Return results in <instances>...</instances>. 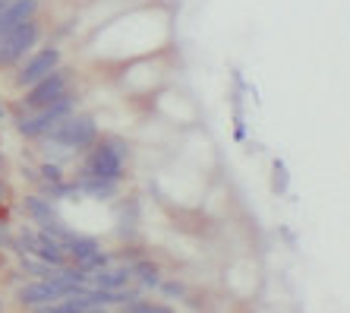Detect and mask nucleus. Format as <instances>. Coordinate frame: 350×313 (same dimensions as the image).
I'll return each mask as SVG.
<instances>
[{"instance_id":"nucleus-1","label":"nucleus","mask_w":350,"mask_h":313,"mask_svg":"<svg viewBox=\"0 0 350 313\" xmlns=\"http://www.w3.org/2000/svg\"><path fill=\"white\" fill-rule=\"evenodd\" d=\"M126 165H130V142L123 140V136H117V133H105L82 155L76 174H92V177H105V181L123 184Z\"/></svg>"},{"instance_id":"nucleus-2","label":"nucleus","mask_w":350,"mask_h":313,"mask_svg":"<svg viewBox=\"0 0 350 313\" xmlns=\"http://www.w3.org/2000/svg\"><path fill=\"white\" fill-rule=\"evenodd\" d=\"M44 38V19H29L25 25L13 29L10 35L0 38V70H16L29 54H35Z\"/></svg>"},{"instance_id":"nucleus-3","label":"nucleus","mask_w":350,"mask_h":313,"mask_svg":"<svg viewBox=\"0 0 350 313\" xmlns=\"http://www.w3.org/2000/svg\"><path fill=\"white\" fill-rule=\"evenodd\" d=\"M76 86V73H73V66H60L57 73H51L48 79H41L38 86H32V89H25L19 92V99H16V108H23V111H41V108H51L54 101H60L64 95H70V92Z\"/></svg>"},{"instance_id":"nucleus-4","label":"nucleus","mask_w":350,"mask_h":313,"mask_svg":"<svg viewBox=\"0 0 350 313\" xmlns=\"http://www.w3.org/2000/svg\"><path fill=\"white\" fill-rule=\"evenodd\" d=\"M98 136H101V127H98L95 114H89V111H76L73 117L60 121L57 130L51 133V136H44V140L60 142V146L70 149L73 155H85V152L98 142Z\"/></svg>"},{"instance_id":"nucleus-5","label":"nucleus","mask_w":350,"mask_h":313,"mask_svg":"<svg viewBox=\"0 0 350 313\" xmlns=\"http://www.w3.org/2000/svg\"><path fill=\"white\" fill-rule=\"evenodd\" d=\"M60 66H64V48H57V45H44V48H38L35 54H29V58L13 70V86H16L19 92L32 89V86H38L41 79H48L51 73H57Z\"/></svg>"},{"instance_id":"nucleus-6","label":"nucleus","mask_w":350,"mask_h":313,"mask_svg":"<svg viewBox=\"0 0 350 313\" xmlns=\"http://www.w3.org/2000/svg\"><path fill=\"white\" fill-rule=\"evenodd\" d=\"M23 212H25V218H29V225H35L38 231H48L54 222H60V218H64L57 203L44 199L38 190H32V193H25V197H23Z\"/></svg>"},{"instance_id":"nucleus-7","label":"nucleus","mask_w":350,"mask_h":313,"mask_svg":"<svg viewBox=\"0 0 350 313\" xmlns=\"http://www.w3.org/2000/svg\"><path fill=\"white\" fill-rule=\"evenodd\" d=\"M41 7H44V0H13L10 7H3L0 10V38L10 35L13 29H19V25H25L29 19H38Z\"/></svg>"},{"instance_id":"nucleus-8","label":"nucleus","mask_w":350,"mask_h":313,"mask_svg":"<svg viewBox=\"0 0 350 313\" xmlns=\"http://www.w3.org/2000/svg\"><path fill=\"white\" fill-rule=\"evenodd\" d=\"M76 187H79L82 199H95V203H114L120 197L123 184L117 181H105V177H92V174H73Z\"/></svg>"},{"instance_id":"nucleus-9","label":"nucleus","mask_w":350,"mask_h":313,"mask_svg":"<svg viewBox=\"0 0 350 313\" xmlns=\"http://www.w3.org/2000/svg\"><path fill=\"white\" fill-rule=\"evenodd\" d=\"M66 256H70V263L73 266H82V269H89L92 272V263H95V256L101 253V240L92 238V234H82V231H76L73 238L64 244Z\"/></svg>"},{"instance_id":"nucleus-10","label":"nucleus","mask_w":350,"mask_h":313,"mask_svg":"<svg viewBox=\"0 0 350 313\" xmlns=\"http://www.w3.org/2000/svg\"><path fill=\"white\" fill-rule=\"evenodd\" d=\"M130 269H133V285H136L142 295L161 288L164 269H161V263H155V260H152V256H139L136 263H130Z\"/></svg>"},{"instance_id":"nucleus-11","label":"nucleus","mask_w":350,"mask_h":313,"mask_svg":"<svg viewBox=\"0 0 350 313\" xmlns=\"http://www.w3.org/2000/svg\"><path fill=\"white\" fill-rule=\"evenodd\" d=\"M133 285V269L130 263H114L101 272H92L89 288H105V291H123Z\"/></svg>"},{"instance_id":"nucleus-12","label":"nucleus","mask_w":350,"mask_h":313,"mask_svg":"<svg viewBox=\"0 0 350 313\" xmlns=\"http://www.w3.org/2000/svg\"><path fill=\"white\" fill-rule=\"evenodd\" d=\"M35 260H41V263H48L51 269H64V266H70V256H66L64 244H60L57 238H51L48 231H38V247H35Z\"/></svg>"},{"instance_id":"nucleus-13","label":"nucleus","mask_w":350,"mask_h":313,"mask_svg":"<svg viewBox=\"0 0 350 313\" xmlns=\"http://www.w3.org/2000/svg\"><path fill=\"white\" fill-rule=\"evenodd\" d=\"M35 174H38V184H60L66 181V168L57 165V162H38L35 165ZM35 184V187H38Z\"/></svg>"},{"instance_id":"nucleus-14","label":"nucleus","mask_w":350,"mask_h":313,"mask_svg":"<svg viewBox=\"0 0 350 313\" xmlns=\"http://www.w3.org/2000/svg\"><path fill=\"white\" fill-rule=\"evenodd\" d=\"M158 291H161L167 301H189V297H193V291H189V285L183 279H164Z\"/></svg>"},{"instance_id":"nucleus-15","label":"nucleus","mask_w":350,"mask_h":313,"mask_svg":"<svg viewBox=\"0 0 350 313\" xmlns=\"http://www.w3.org/2000/svg\"><path fill=\"white\" fill-rule=\"evenodd\" d=\"M13 197H16V193H13V184H10L7 177H0V209H7L10 203H13Z\"/></svg>"},{"instance_id":"nucleus-16","label":"nucleus","mask_w":350,"mask_h":313,"mask_svg":"<svg viewBox=\"0 0 350 313\" xmlns=\"http://www.w3.org/2000/svg\"><path fill=\"white\" fill-rule=\"evenodd\" d=\"M7 121H10V105L0 99V124H7Z\"/></svg>"},{"instance_id":"nucleus-17","label":"nucleus","mask_w":350,"mask_h":313,"mask_svg":"<svg viewBox=\"0 0 350 313\" xmlns=\"http://www.w3.org/2000/svg\"><path fill=\"white\" fill-rule=\"evenodd\" d=\"M0 177H7V155H3V149H0Z\"/></svg>"},{"instance_id":"nucleus-18","label":"nucleus","mask_w":350,"mask_h":313,"mask_svg":"<svg viewBox=\"0 0 350 313\" xmlns=\"http://www.w3.org/2000/svg\"><path fill=\"white\" fill-rule=\"evenodd\" d=\"M0 313H7V297L0 295Z\"/></svg>"},{"instance_id":"nucleus-19","label":"nucleus","mask_w":350,"mask_h":313,"mask_svg":"<svg viewBox=\"0 0 350 313\" xmlns=\"http://www.w3.org/2000/svg\"><path fill=\"white\" fill-rule=\"evenodd\" d=\"M10 3H13V0H0V10H3V7H10Z\"/></svg>"},{"instance_id":"nucleus-20","label":"nucleus","mask_w":350,"mask_h":313,"mask_svg":"<svg viewBox=\"0 0 350 313\" xmlns=\"http://www.w3.org/2000/svg\"><path fill=\"white\" fill-rule=\"evenodd\" d=\"M0 275H3V256H0Z\"/></svg>"}]
</instances>
